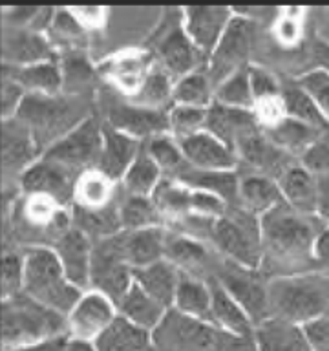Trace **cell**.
Wrapping results in <instances>:
<instances>
[{"label": "cell", "mask_w": 329, "mask_h": 351, "mask_svg": "<svg viewBox=\"0 0 329 351\" xmlns=\"http://www.w3.org/2000/svg\"><path fill=\"white\" fill-rule=\"evenodd\" d=\"M307 340L315 351H329V309L322 317L315 318L313 322L304 326Z\"/></svg>", "instance_id": "obj_57"}, {"label": "cell", "mask_w": 329, "mask_h": 351, "mask_svg": "<svg viewBox=\"0 0 329 351\" xmlns=\"http://www.w3.org/2000/svg\"><path fill=\"white\" fill-rule=\"evenodd\" d=\"M236 152L241 161H245L251 169L256 170V174L276 181L293 165L291 159H295L274 147L267 139V136L262 134V130L238 143Z\"/></svg>", "instance_id": "obj_23"}, {"label": "cell", "mask_w": 329, "mask_h": 351, "mask_svg": "<svg viewBox=\"0 0 329 351\" xmlns=\"http://www.w3.org/2000/svg\"><path fill=\"white\" fill-rule=\"evenodd\" d=\"M172 93H174V79L156 62L139 93L130 101L141 104V106H147V108L167 110L169 112L174 104L172 103Z\"/></svg>", "instance_id": "obj_43"}, {"label": "cell", "mask_w": 329, "mask_h": 351, "mask_svg": "<svg viewBox=\"0 0 329 351\" xmlns=\"http://www.w3.org/2000/svg\"><path fill=\"white\" fill-rule=\"evenodd\" d=\"M254 273L256 271L238 267L229 262L227 267L219 271L218 282L243 307V311L249 315L256 328L258 324H262L273 315H271V304H269L267 282H262Z\"/></svg>", "instance_id": "obj_14"}, {"label": "cell", "mask_w": 329, "mask_h": 351, "mask_svg": "<svg viewBox=\"0 0 329 351\" xmlns=\"http://www.w3.org/2000/svg\"><path fill=\"white\" fill-rule=\"evenodd\" d=\"M234 19V10L225 5H188L181 10V26L203 55L212 53L227 27Z\"/></svg>", "instance_id": "obj_15"}, {"label": "cell", "mask_w": 329, "mask_h": 351, "mask_svg": "<svg viewBox=\"0 0 329 351\" xmlns=\"http://www.w3.org/2000/svg\"><path fill=\"white\" fill-rule=\"evenodd\" d=\"M24 295L68 317L84 291L66 276L51 247H27L24 252Z\"/></svg>", "instance_id": "obj_4"}, {"label": "cell", "mask_w": 329, "mask_h": 351, "mask_svg": "<svg viewBox=\"0 0 329 351\" xmlns=\"http://www.w3.org/2000/svg\"><path fill=\"white\" fill-rule=\"evenodd\" d=\"M252 43H254V22L245 16L234 15L218 46L207 59V71L214 88L251 66L249 57H251Z\"/></svg>", "instance_id": "obj_10"}, {"label": "cell", "mask_w": 329, "mask_h": 351, "mask_svg": "<svg viewBox=\"0 0 329 351\" xmlns=\"http://www.w3.org/2000/svg\"><path fill=\"white\" fill-rule=\"evenodd\" d=\"M304 10L287 8L282 15L274 16L273 37L282 48H295L304 40Z\"/></svg>", "instance_id": "obj_50"}, {"label": "cell", "mask_w": 329, "mask_h": 351, "mask_svg": "<svg viewBox=\"0 0 329 351\" xmlns=\"http://www.w3.org/2000/svg\"><path fill=\"white\" fill-rule=\"evenodd\" d=\"M2 59L4 66L11 68L49 62L55 60V46L48 35L33 27H5L2 38Z\"/></svg>", "instance_id": "obj_17"}, {"label": "cell", "mask_w": 329, "mask_h": 351, "mask_svg": "<svg viewBox=\"0 0 329 351\" xmlns=\"http://www.w3.org/2000/svg\"><path fill=\"white\" fill-rule=\"evenodd\" d=\"M40 147L24 123L13 119L2 121V163L5 172L24 174L33 163H37Z\"/></svg>", "instance_id": "obj_21"}, {"label": "cell", "mask_w": 329, "mask_h": 351, "mask_svg": "<svg viewBox=\"0 0 329 351\" xmlns=\"http://www.w3.org/2000/svg\"><path fill=\"white\" fill-rule=\"evenodd\" d=\"M205 130L210 132L212 136L225 141L236 150L238 143L252 136V134H256L262 128L258 125L256 117L251 110L229 108L223 104L214 103L208 108L207 128Z\"/></svg>", "instance_id": "obj_25"}, {"label": "cell", "mask_w": 329, "mask_h": 351, "mask_svg": "<svg viewBox=\"0 0 329 351\" xmlns=\"http://www.w3.org/2000/svg\"><path fill=\"white\" fill-rule=\"evenodd\" d=\"M115 183L108 176L95 169L84 170L73 185V205L82 210H99L115 203Z\"/></svg>", "instance_id": "obj_33"}, {"label": "cell", "mask_w": 329, "mask_h": 351, "mask_svg": "<svg viewBox=\"0 0 329 351\" xmlns=\"http://www.w3.org/2000/svg\"><path fill=\"white\" fill-rule=\"evenodd\" d=\"M90 115L82 95H27L16 119L27 126L42 154Z\"/></svg>", "instance_id": "obj_5"}, {"label": "cell", "mask_w": 329, "mask_h": 351, "mask_svg": "<svg viewBox=\"0 0 329 351\" xmlns=\"http://www.w3.org/2000/svg\"><path fill=\"white\" fill-rule=\"evenodd\" d=\"M320 273L324 274V278H326V282L329 284V269H326V271H320Z\"/></svg>", "instance_id": "obj_63"}, {"label": "cell", "mask_w": 329, "mask_h": 351, "mask_svg": "<svg viewBox=\"0 0 329 351\" xmlns=\"http://www.w3.org/2000/svg\"><path fill=\"white\" fill-rule=\"evenodd\" d=\"M278 186L287 207L306 216H317L318 180L300 163H293L278 178Z\"/></svg>", "instance_id": "obj_27"}, {"label": "cell", "mask_w": 329, "mask_h": 351, "mask_svg": "<svg viewBox=\"0 0 329 351\" xmlns=\"http://www.w3.org/2000/svg\"><path fill=\"white\" fill-rule=\"evenodd\" d=\"M70 11L86 32L99 29L106 22V8L103 5H75V8H70Z\"/></svg>", "instance_id": "obj_58"}, {"label": "cell", "mask_w": 329, "mask_h": 351, "mask_svg": "<svg viewBox=\"0 0 329 351\" xmlns=\"http://www.w3.org/2000/svg\"><path fill=\"white\" fill-rule=\"evenodd\" d=\"M60 68H62V79H64L62 92H66V95H81L82 90L88 86V82L92 81V66L77 51H71V55L60 64Z\"/></svg>", "instance_id": "obj_52"}, {"label": "cell", "mask_w": 329, "mask_h": 351, "mask_svg": "<svg viewBox=\"0 0 329 351\" xmlns=\"http://www.w3.org/2000/svg\"><path fill=\"white\" fill-rule=\"evenodd\" d=\"M93 245L95 241L88 234H84L75 225L55 243L51 249L59 258L60 265L64 269L66 276L77 289H90L92 280V262Z\"/></svg>", "instance_id": "obj_18"}, {"label": "cell", "mask_w": 329, "mask_h": 351, "mask_svg": "<svg viewBox=\"0 0 329 351\" xmlns=\"http://www.w3.org/2000/svg\"><path fill=\"white\" fill-rule=\"evenodd\" d=\"M282 97H284L287 117L300 121V123H306V125L313 126V128H318V130L329 134V123L322 115L317 103L311 99V95L304 88L298 86V82L284 88L282 90Z\"/></svg>", "instance_id": "obj_42"}, {"label": "cell", "mask_w": 329, "mask_h": 351, "mask_svg": "<svg viewBox=\"0 0 329 351\" xmlns=\"http://www.w3.org/2000/svg\"><path fill=\"white\" fill-rule=\"evenodd\" d=\"M232 208V214L227 213L214 225V245L230 263L258 271L263 262L260 218L240 207Z\"/></svg>", "instance_id": "obj_7"}, {"label": "cell", "mask_w": 329, "mask_h": 351, "mask_svg": "<svg viewBox=\"0 0 329 351\" xmlns=\"http://www.w3.org/2000/svg\"><path fill=\"white\" fill-rule=\"evenodd\" d=\"M154 66H156V59L148 51L125 49L104 60L103 64L99 66V71L114 90H117L123 97L130 101L139 93Z\"/></svg>", "instance_id": "obj_16"}, {"label": "cell", "mask_w": 329, "mask_h": 351, "mask_svg": "<svg viewBox=\"0 0 329 351\" xmlns=\"http://www.w3.org/2000/svg\"><path fill=\"white\" fill-rule=\"evenodd\" d=\"M119 208L121 203H114V205H110L106 208H99V210L75 208V213L71 214V216H73L77 229H81L93 241H99L123 232Z\"/></svg>", "instance_id": "obj_40"}, {"label": "cell", "mask_w": 329, "mask_h": 351, "mask_svg": "<svg viewBox=\"0 0 329 351\" xmlns=\"http://www.w3.org/2000/svg\"><path fill=\"white\" fill-rule=\"evenodd\" d=\"M154 49L156 62L174 79V82L207 66V55H203L188 38L181 26V16L175 26H169L164 32H159Z\"/></svg>", "instance_id": "obj_12"}, {"label": "cell", "mask_w": 329, "mask_h": 351, "mask_svg": "<svg viewBox=\"0 0 329 351\" xmlns=\"http://www.w3.org/2000/svg\"><path fill=\"white\" fill-rule=\"evenodd\" d=\"M104 123L141 143H148L159 136H170L167 110L147 108L132 101L110 103Z\"/></svg>", "instance_id": "obj_13"}, {"label": "cell", "mask_w": 329, "mask_h": 351, "mask_svg": "<svg viewBox=\"0 0 329 351\" xmlns=\"http://www.w3.org/2000/svg\"><path fill=\"white\" fill-rule=\"evenodd\" d=\"M284 203L278 181L260 174H249L240 180V208L262 218Z\"/></svg>", "instance_id": "obj_34"}, {"label": "cell", "mask_w": 329, "mask_h": 351, "mask_svg": "<svg viewBox=\"0 0 329 351\" xmlns=\"http://www.w3.org/2000/svg\"><path fill=\"white\" fill-rule=\"evenodd\" d=\"M214 103L223 104L229 108L254 110V95H252L251 81H249V68L238 71L227 81L216 86Z\"/></svg>", "instance_id": "obj_48"}, {"label": "cell", "mask_w": 329, "mask_h": 351, "mask_svg": "<svg viewBox=\"0 0 329 351\" xmlns=\"http://www.w3.org/2000/svg\"><path fill=\"white\" fill-rule=\"evenodd\" d=\"M298 161L304 169L317 178L329 174V137L322 136L317 143H313Z\"/></svg>", "instance_id": "obj_55"}, {"label": "cell", "mask_w": 329, "mask_h": 351, "mask_svg": "<svg viewBox=\"0 0 329 351\" xmlns=\"http://www.w3.org/2000/svg\"><path fill=\"white\" fill-rule=\"evenodd\" d=\"M134 274L136 271L126 260L121 232L95 241L90 289L103 293L117 306V302L134 285Z\"/></svg>", "instance_id": "obj_9"}, {"label": "cell", "mask_w": 329, "mask_h": 351, "mask_svg": "<svg viewBox=\"0 0 329 351\" xmlns=\"http://www.w3.org/2000/svg\"><path fill=\"white\" fill-rule=\"evenodd\" d=\"M256 351H315L307 340L304 326L271 317L258 324L252 333Z\"/></svg>", "instance_id": "obj_24"}, {"label": "cell", "mask_w": 329, "mask_h": 351, "mask_svg": "<svg viewBox=\"0 0 329 351\" xmlns=\"http://www.w3.org/2000/svg\"><path fill=\"white\" fill-rule=\"evenodd\" d=\"M271 315L306 326L329 309V284L324 274L274 276L267 282Z\"/></svg>", "instance_id": "obj_3"}, {"label": "cell", "mask_w": 329, "mask_h": 351, "mask_svg": "<svg viewBox=\"0 0 329 351\" xmlns=\"http://www.w3.org/2000/svg\"><path fill=\"white\" fill-rule=\"evenodd\" d=\"M66 205L40 194H24L13 205L11 225L19 240L32 247H53L73 227Z\"/></svg>", "instance_id": "obj_6"}, {"label": "cell", "mask_w": 329, "mask_h": 351, "mask_svg": "<svg viewBox=\"0 0 329 351\" xmlns=\"http://www.w3.org/2000/svg\"><path fill=\"white\" fill-rule=\"evenodd\" d=\"M0 97H2V121L13 119L22 108V104L26 101L27 93L26 90L16 84L13 79L2 75V90H0Z\"/></svg>", "instance_id": "obj_56"}, {"label": "cell", "mask_w": 329, "mask_h": 351, "mask_svg": "<svg viewBox=\"0 0 329 351\" xmlns=\"http://www.w3.org/2000/svg\"><path fill=\"white\" fill-rule=\"evenodd\" d=\"M192 189L172 178H163L154 192V203L158 207L161 218L181 221L191 214Z\"/></svg>", "instance_id": "obj_41"}, {"label": "cell", "mask_w": 329, "mask_h": 351, "mask_svg": "<svg viewBox=\"0 0 329 351\" xmlns=\"http://www.w3.org/2000/svg\"><path fill=\"white\" fill-rule=\"evenodd\" d=\"M167 311H169L167 307L161 306L156 298L148 295L147 291H143L136 282L126 291V295L117 302L119 317L137 328L145 329L148 333H154L156 329L161 328Z\"/></svg>", "instance_id": "obj_30"}, {"label": "cell", "mask_w": 329, "mask_h": 351, "mask_svg": "<svg viewBox=\"0 0 329 351\" xmlns=\"http://www.w3.org/2000/svg\"><path fill=\"white\" fill-rule=\"evenodd\" d=\"M123 249L126 260L134 271L148 267L152 263L164 260V243H167V230L163 227L134 230V232H121Z\"/></svg>", "instance_id": "obj_31"}, {"label": "cell", "mask_w": 329, "mask_h": 351, "mask_svg": "<svg viewBox=\"0 0 329 351\" xmlns=\"http://www.w3.org/2000/svg\"><path fill=\"white\" fill-rule=\"evenodd\" d=\"M145 147H147L148 154L152 156V159L159 167L163 178L175 180L188 169L183 150H181V145L172 136L154 137L148 143H145Z\"/></svg>", "instance_id": "obj_45"}, {"label": "cell", "mask_w": 329, "mask_h": 351, "mask_svg": "<svg viewBox=\"0 0 329 351\" xmlns=\"http://www.w3.org/2000/svg\"><path fill=\"white\" fill-rule=\"evenodd\" d=\"M161 180H163L161 170L148 154L147 147H143L141 154L121 180V186L126 191V196L152 197Z\"/></svg>", "instance_id": "obj_39"}, {"label": "cell", "mask_w": 329, "mask_h": 351, "mask_svg": "<svg viewBox=\"0 0 329 351\" xmlns=\"http://www.w3.org/2000/svg\"><path fill=\"white\" fill-rule=\"evenodd\" d=\"M68 339L70 337H59V339L40 342V344L26 346V348H16L10 351H68Z\"/></svg>", "instance_id": "obj_61"}, {"label": "cell", "mask_w": 329, "mask_h": 351, "mask_svg": "<svg viewBox=\"0 0 329 351\" xmlns=\"http://www.w3.org/2000/svg\"><path fill=\"white\" fill-rule=\"evenodd\" d=\"M4 75L13 79L16 84H21L26 90L27 95L53 97V95H59L62 92V88H64L62 68H60L57 60L22 66V68L4 66Z\"/></svg>", "instance_id": "obj_29"}, {"label": "cell", "mask_w": 329, "mask_h": 351, "mask_svg": "<svg viewBox=\"0 0 329 351\" xmlns=\"http://www.w3.org/2000/svg\"><path fill=\"white\" fill-rule=\"evenodd\" d=\"M103 148V125L93 115L77 125L64 137L53 143L42 154L44 159L57 163L71 174H82L84 170L95 169Z\"/></svg>", "instance_id": "obj_8"}, {"label": "cell", "mask_w": 329, "mask_h": 351, "mask_svg": "<svg viewBox=\"0 0 329 351\" xmlns=\"http://www.w3.org/2000/svg\"><path fill=\"white\" fill-rule=\"evenodd\" d=\"M296 82H298V86L304 88L311 95V99L317 103L322 115L329 123V71L322 70V68H315V70L298 77Z\"/></svg>", "instance_id": "obj_53"}, {"label": "cell", "mask_w": 329, "mask_h": 351, "mask_svg": "<svg viewBox=\"0 0 329 351\" xmlns=\"http://www.w3.org/2000/svg\"><path fill=\"white\" fill-rule=\"evenodd\" d=\"M119 214L121 227L126 232L161 227V219H163L152 197L126 196L125 202H121Z\"/></svg>", "instance_id": "obj_44"}, {"label": "cell", "mask_w": 329, "mask_h": 351, "mask_svg": "<svg viewBox=\"0 0 329 351\" xmlns=\"http://www.w3.org/2000/svg\"><path fill=\"white\" fill-rule=\"evenodd\" d=\"M145 143L117 132L110 125L103 123V148L99 158L97 169L108 176L115 183H121L137 156L141 154Z\"/></svg>", "instance_id": "obj_22"}, {"label": "cell", "mask_w": 329, "mask_h": 351, "mask_svg": "<svg viewBox=\"0 0 329 351\" xmlns=\"http://www.w3.org/2000/svg\"><path fill=\"white\" fill-rule=\"evenodd\" d=\"M313 57L318 62L317 68L329 71V44L328 43H317L313 46Z\"/></svg>", "instance_id": "obj_62"}, {"label": "cell", "mask_w": 329, "mask_h": 351, "mask_svg": "<svg viewBox=\"0 0 329 351\" xmlns=\"http://www.w3.org/2000/svg\"><path fill=\"white\" fill-rule=\"evenodd\" d=\"M313 256H315L317 267H320V271L329 269V225L324 223L322 229L318 230L317 240H315V249H313Z\"/></svg>", "instance_id": "obj_59"}, {"label": "cell", "mask_w": 329, "mask_h": 351, "mask_svg": "<svg viewBox=\"0 0 329 351\" xmlns=\"http://www.w3.org/2000/svg\"><path fill=\"white\" fill-rule=\"evenodd\" d=\"M59 337H68L64 315L24 293L2 300V342L5 348L16 350Z\"/></svg>", "instance_id": "obj_2"}, {"label": "cell", "mask_w": 329, "mask_h": 351, "mask_svg": "<svg viewBox=\"0 0 329 351\" xmlns=\"http://www.w3.org/2000/svg\"><path fill=\"white\" fill-rule=\"evenodd\" d=\"M24 289V252L4 251L2 252V267H0V291L2 300L21 295Z\"/></svg>", "instance_id": "obj_51"}, {"label": "cell", "mask_w": 329, "mask_h": 351, "mask_svg": "<svg viewBox=\"0 0 329 351\" xmlns=\"http://www.w3.org/2000/svg\"><path fill=\"white\" fill-rule=\"evenodd\" d=\"M318 207L317 218L329 225V174L318 176Z\"/></svg>", "instance_id": "obj_60"}, {"label": "cell", "mask_w": 329, "mask_h": 351, "mask_svg": "<svg viewBox=\"0 0 329 351\" xmlns=\"http://www.w3.org/2000/svg\"><path fill=\"white\" fill-rule=\"evenodd\" d=\"M164 260H169L180 267L183 273H188V267L194 269L207 260V249L203 241L194 240L186 234H169L164 243Z\"/></svg>", "instance_id": "obj_46"}, {"label": "cell", "mask_w": 329, "mask_h": 351, "mask_svg": "<svg viewBox=\"0 0 329 351\" xmlns=\"http://www.w3.org/2000/svg\"><path fill=\"white\" fill-rule=\"evenodd\" d=\"M186 165L203 172H230L240 163L238 152L225 141L212 136L210 132H202L185 141H180Z\"/></svg>", "instance_id": "obj_19"}, {"label": "cell", "mask_w": 329, "mask_h": 351, "mask_svg": "<svg viewBox=\"0 0 329 351\" xmlns=\"http://www.w3.org/2000/svg\"><path fill=\"white\" fill-rule=\"evenodd\" d=\"M263 134L267 136V139L274 147L296 159H300L313 143H317L320 137L326 136V132L313 128L300 121L291 119V117H285L280 125L271 130H265Z\"/></svg>", "instance_id": "obj_36"}, {"label": "cell", "mask_w": 329, "mask_h": 351, "mask_svg": "<svg viewBox=\"0 0 329 351\" xmlns=\"http://www.w3.org/2000/svg\"><path fill=\"white\" fill-rule=\"evenodd\" d=\"M92 348L93 351H152V333L117 317Z\"/></svg>", "instance_id": "obj_37"}, {"label": "cell", "mask_w": 329, "mask_h": 351, "mask_svg": "<svg viewBox=\"0 0 329 351\" xmlns=\"http://www.w3.org/2000/svg\"><path fill=\"white\" fill-rule=\"evenodd\" d=\"M214 93H216V88L205 66L202 70L192 71L174 82L172 103L192 106V108H210L214 104Z\"/></svg>", "instance_id": "obj_38"}, {"label": "cell", "mask_w": 329, "mask_h": 351, "mask_svg": "<svg viewBox=\"0 0 329 351\" xmlns=\"http://www.w3.org/2000/svg\"><path fill=\"white\" fill-rule=\"evenodd\" d=\"M249 81H251L254 103L262 101V99L278 97V95H282V90H284L280 86L278 79L262 66H249Z\"/></svg>", "instance_id": "obj_54"}, {"label": "cell", "mask_w": 329, "mask_h": 351, "mask_svg": "<svg viewBox=\"0 0 329 351\" xmlns=\"http://www.w3.org/2000/svg\"><path fill=\"white\" fill-rule=\"evenodd\" d=\"M174 309L181 317L212 326V293L210 285L194 274L181 271L180 285L175 291Z\"/></svg>", "instance_id": "obj_28"}, {"label": "cell", "mask_w": 329, "mask_h": 351, "mask_svg": "<svg viewBox=\"0 0 329 351\" xmlns=\"http://www.w3.org/2000/svg\"><path fill=\"white\" fill-rule=\"evenodd\" d=\"M77 178L79 176L71 174L70 170L40 156L37 163H33L21 176V186L24 194H40L66 205L68 202H73V185Z\"/></svg>", "instance_id": "obj_20"}, {"label": "cell", "mask_w": 329, "mask_h": 351, "mask_svg": "<svg viewBox=\"0 0 329 351\" xmlns=\"http://www.w3.org/2000/svg\"><path fill=\"white\" fill-rule=\"evenodd\" d=\"M208 108H192L172 104L169 110V134L175 141H185L188 137L197 136L207 128Z\"/></svg>", "instance_id": "obj_49"}, {"label": "cell", "mask_w": 329, "mask_h": 351, "mask_svg": "<svg viewBox=\"0 0 329 351\" xmlns=\"http://www.w3.org/2000/svg\"><path fill=\"white\" fill-rule=\"evenodd\" d=\"M180 278L181 269L175 267L174 263L169 262V260H159L148 267L137 269L136 274H134V282L167 309L174 307L175 291L180 285Z\"/></svg>", "instance_id": "obj_32"}, {"label": "cell", "mask_w": 329, "mask_h": 351, "mask_svg": "<svg viewBox=\"0 0 329 351\" xmlns=\"http://www.w3.org/2000/svg\"><path fill=\"white\" fill-rule=\"evenodd\" d=\"M208 285L212 293V326L234 339H252L254 324L243 311V307L219 284L218 278L208 280Z\"/></svg>", "instance_id": "obj_26"}, {"label": "cell", "mask_w": 329, "mask_h": 351, "mask_svg": "<svg viewBox=\"0 0 329 351\" xmlns=\"http://www.w3.org/2000/svg\"><path fill=\"white\" fill-rule=\"evenodd\" d=\"M86 29L81 26V22L77 21L70 8H62L53 13V19L49 22L48 38L51 40L55 48H70L77 51V48H82V44L86 40Z\"/></svg>", "instance_id": "obj_47"}, {"label": "cell", "mask_w": 329, "mask_h": 351, "mask_svg": "<svg viewBox=\"0 0 329 351\" xmlns=\"http://www.w3.org/2000/svg\"><path fill=\"white\" fill-rule=\"evenodd\" d=\"M196 191L210 192L214 196L221 197L229 207H240V176L234 170L230 172H203V170L188 169L175 178Z\"/></svg>", "instance_id": "obj_35"}, {"label": "cell", "mask_w": 329, "mask_h": 351, "mask_svg": "<svg viewBox=\"0 0 329 351\" xmlns=\"http://www.w3.org/2000/svg\"><path fill=\"white\" fill-rule=\"evenodd\" d=\"M119 317L117 306L99 291L88 289L82 293L73 309L68 313V337L73 342L92 346Z\"/></svg>", "instance_id": "obj_11"}, {"label": "cell", "mask_w": 329, "mask_h": 351, "mask_svg": "<svg viewBox=\"0 0 329 351\" xmlns=\"http://www.w3.org/2000/svg\"><path fill=\"white\" fill-rule=\"evenodd\" d=\"M313 219L317 216L296 213L285 203L262 216V267L274 271L276 276L318 273L313 249L322 227Z\"/></svg>", "instance_id": "obj_1"}]
</instances>
